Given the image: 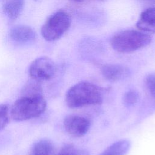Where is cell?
Segmentation results:
<instances>
[{
  "mask_svg": "<svg viewBox=\"0 0 155 155\" xmlns=\"http://www.w3.org/2000/svg\"><path fill=\"white\" fill-rule=\"evenodd\" d=\"M65 101L70 108H78L102 102L101 90L96 85L86 81L79 82L71 87L65 94Z\"/></svg>",
  "mask_w": 155,
  "mask_h": 155,
  "instance_id": "1",
  "label": "cell"
},
{
  "mask_svg": "<svg viewBox=\"0 0 155 155\" xmlns=\"http://www.w3.org/2000/svg\"><path fill=\"white\" fill-rule=\"evenodd\" d=\"M46 107L47 103L43 96H22L13 103L10 114L16 121H25L39 116Z\"/></svg>",
  "mask_w": 155,
  "mask_h": 155,
  "instance_id": "2",
  "label": "cell"
},
{
  "mask_svg": "<svg viewBox=\"0 0 155 155\" xmlns=\"http://www.w3.org/2000/svg\"><path fill=\"white\" fill-rule=\"evenodd\" d=\"M151 39L148 33L140 30H126L112 37L111 45L117 52L131 53L147 47Z\"/></svg>",
  "mask_w": 155,
  "mask_h": 155,
  "instance_id": "3",
  "label": "cell"
},
{
  "mask_svg": "<svg viewBox=\"0 0 155 155\" xmlns=\"http://www.w3.org/2000/svg\"><path fill=\"white\" fill-rule=\"evenodd\" d=\"M70 25L71 18L68 13L64 10H58L45 21L41 27V35L47 41H56L67 32Z\"/></svg>",
  "mask_w": 155,
  "mask_h": 155,
  "instance_id": "4",
  "label": "cell"
},
{
  "mask_svg": "<svg viewBox=\"0 0 155 155\" xmlns=\"http://www.w3.org/2000/svg\"><path fill=\"white\" fill-rule=\"evenodd\" d=\"M56 72V67L51 59L41 56L35 59L30 64L28 73L31 79L42 81L52 79Z\"/></svg>",
  "mask_w": 155,
  "mask_h": 155,
  "instance_id": "5",
  "label": "cell"
},
{
  "mask_svg": "<svg viewBox=\"0 0 155 155\" xmlns=\"http://www.w3.org/2000/svg\"><path fill=\"white\" fill-rule=\"evenodd\" d=\"M63 125L68 134L73 137H81L87 133L91 124L90 120L84 117L70 114L64 118Z\"/></svg>",
  "mask_w": 155,
  "mask_h": 155,
  "instance_id": "6",
  "label": "cell"
},
{
  "mask_svg": "<svg viewBox=\"0 0 155 155\" xmlns=\"http://www.w3.org/2000/svg\"><path fill=\"white\" fill-rule=\"evenodd\" d=\"M8 36L15 44L24 45L35 41L36 39L35 31L27 25H16L9 30Z\"/></svg>",
  "mask_w": 155,
  "mask_h": 155,
  "instance_id": "7",
  "label": "cell"
},
{
  "mask_svg": "<svg viewBox=\"0 0 155 155\" xmlns=\"http://www.w3.org/2000/svg\"><path fill=\"white\" fill-rule=\"evenodd\" d=\"M101 73L104 78L111 82L124 80L130 75L128 67L120 64H109L102 66Z\"/></svg>",
  "mask_w": 155,
  "mask_h": 155,
  "instance_id": "8",
  "label": "cell"
},
{
  "mask_svg": "<svg viewBox=\"0 0 155 155\" xmlns=\"http://www.w3.org/2000/svg\"><path fill=\"white\" fill-rule=\"evenodd\" d=\"M2 11L10 22L15 21L22 13L25 0H0Z\"/></svg>",
  "mask_w": 155,
  "mask_h": 155,
  "instance_id": "9",
  "label": "cell"
},
{
  "mask_svg": "<svg viewBox=\"0 0 155 155\" xmlns=\"http://www.w3.org/2000/svg\"><path fill=\"white\" fill-rule=\"evenodd\" d=\"M136 28L147 33H155V7L143 11L136 24Z\"/></svg>",
  "mask_w": 155,
  "mask_h": 155,
  "instance_id": "10",
  "label": "cell"
},
{
  "mask_svg": "<svg viewBox=\"0 0 155 155\" xmlns=\"http://www.w3.org/2000/svg\"><path fill=\"white\" fill-rule=\"evenodd\" d=\"M131 148V142L128 139L119 140L107 148L99 155H126Z\"/></svg>",
  "mask_w": 155,
  "mask_h": 155,
  "instance_id": "11",
  "label": "cell"
},
{
  "mask_svg": "<svg viewBox=\"0 0 155 155\" xmlns=\"http://www.w3.org/2000/svg\"><path fill=\"white\" fill-rule=\"evenodd\" d=\"M53 152L52 142L47 139H42L33 145L31 155H52Z\"/></svg>",
  "mask_w": 155,
  "mask_h": 155,
  "instance_id": "12",
  "label": "cell"
},
{
  "mask_svg": "<svg viewBox=\"0 0 155 155\" xmlns=\"http://www.w3.org/2000/svg\"><path fill=\"white\" fill-rule=\"evenodd\" d=\"M22 95L25 96H42V88L40 81L31 79L27 82L22 90Z\"/></svg>",
  "mask_w": 155,
  "mask_h": 155,
  "instance_id": "13",
  "label": "cell"
},
{
  "mask_svg": "<svg viewBox=\"0 0 155 155\" xmlns=\"http://www.w3.org/2000/svg\"><path fill=\"white\" fill-rule=\"evenodd\" d=\"M139 99V93L135 90H129L125 92L122 97L124 105L127 107H131L134 105Z\"/></svg>",
  "mask_w": 155,
  "mask_h": 155,
  "instance_id": "14",
  "label": "cell"
},
{
  "mask_svg": "<svg viewBox=\"0 0 155 155\" xmlns=\"http://www.w3.org/2000/svg\"><path fill=\"white\" fill-rule=\"evenodd\" d=\"M10 111L7 104H0V131L3 130L8 124Z\"/></svg>",
  "mask_w": 155,
  "mask_h": 155,
  "instance_id": "15",
  "label": "cell"
},
{
  "mask_svg": "<svg viewBox=\"0 0 155 155\" xmlns=\"http://www.w3.org/2000/svg\"><path fill=\"white\" fill-rule=\"evenodd\" d=\"M145 84L148 93L155 99V73L148 74L146 76Z\"/></svg>",
  "mask_w": 155,
  "mask_h": 155,
  "instance_id": "16",
  "label": "cell"
},
{
  "mask_svg": "<svg viewBox=\"0 0 155 155\" xmlns=\"http://www.w3.org/2000/svg\"><path fill=\"white\" fill-rule=\"evenodd\" d=\"M58 155H82L81 153L77 150L71 145H65Z\"/></svg>",
  "mask_w": 155,
  "mask_h": 155,
  "instance_id": "17",
  "label": "cell"
},
{
  "mask_svg": "<svg viewBox=\"0 0 155 155\" xmlns=\"http://www.w3.org/2000/svg\"><path fill=\"white\" fill-rule=\"evenodd\" d=\"M73 1H77V2H80V1H82L83 0H73Z\"/></svg>",
  "mask_w": 155,
  "mask_h": 155,
  "instance_id": "18",
  "label": "cell"
},
{
  "mask_svg": "<svg viewBox=\"0 0 155 155\" xmlns=\"http://www.w3.org/2000/svg\"><path fill=\"white\" fill-rule=\"evenodd\" d=\"M148 1H152V0H148Z\"/></svg>",
  "mask_w": 155,
  "mask_h": 155,
  "instance_id": "19",
  "label": "cell"
}]
</instances>
